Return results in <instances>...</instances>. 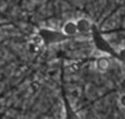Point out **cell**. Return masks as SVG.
<instances>
[{"instance_id":"5","label":"cell","mask_w":125,"mask_h":119,"mask_svg":"<svg viewBox=\"0 0 125 119\" xmlns=\"http://www.w3.org/2000/svg\"><path fill=\"white\" fill-rule=\"evenodd\" d=\"M119 56L125 61V48H120L119 49Z\"/></svg>"},{"instance_id":"1","label":"cell","mask_w":125,"mask_h":119,"mask_svg":"<svg viewBox=\"0 0 125 119\" xmlns=\"http://www.w3.org/2000/svg\"><path fill=\"white\" fill-rule=\"evenodd\" d=\"M38 34L42 38V43L44 46H52V44L60 43L67 38L62 32L54 31V29H51V28H41L38 31Z\"/></svg>"},{"instance_id":"2","label":"cell","mask_w":125,"mask_h":119,"mask_svg":"<svg viewBox=\"0 0 125 119\" xmlns=\"http://www.w3.org/2000/svg\"><path fill=\"white\" fill-rule=\"evenodd\" d=\"M76 27H77V32L78 33H90L91 28H92V23L89 18L81 17L76 20Z\"/></svg>"},{"instance_id":"3","label":"cell","mask_w":125,"mask_h":119,"mask_svg":"<svg viewBox=\"0 0 125 119\" xmlns=\"http://www.w3.org/2000/svg\"><path fill=\"white\" fill-rule=\"evenodd\" d=\"M66 37H73L76 36L77 32V27H76V20H67L62 27V31H61Z\"/></svg>"},{"instance_id":"6","label":"cell","mask_w":125,"mask_h":119,"mask_svg":"<svg viewBox=\"0 0 125 119\" xmlns=\"http://www.w3.org/2000/svg\"><path fill=\"white\" fill-rule=\"evenodd\" d=\"M120 101H121V104H123V105H125V95H123L121 98H120Z\"/></svg>"},{"instance_id":"4","label":"cell","mask_w":125,"mask_h":119,"mask_svg":"<svg viewBox=\"0 0 125 119\" xmlns=\"http://www.w3.org/2000/svg\"><path fill=\"white\" fill-rule=\"evenodd\" d=\"M96 69L100 71V72H105L110 69V65H111V60H110L107 56H99L96 58Z\"/></svg>"}]
</instances>
